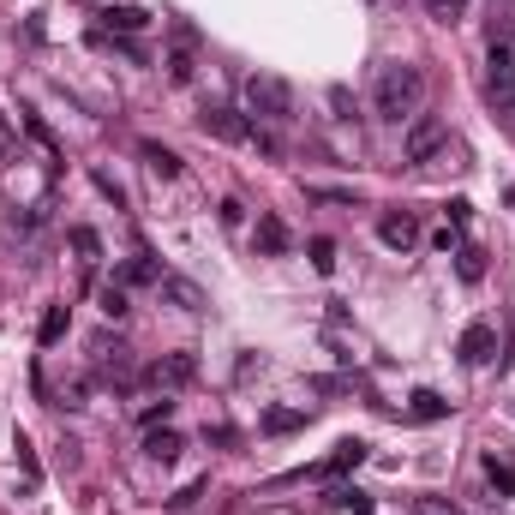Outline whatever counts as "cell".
Instances as JSON below:
<instances>
[{
	"label": "cell",
	"instance_id": "cell-25",
	"mask_svg": "<svg viewBox=\"0 0 515 515\" xmlns=\"http://www.w3.org/2000/svg\"><path fill=\"white\" fill-rule=\"evenodd\" d=\"M426 12H432V18H444V24H456V18L468 12V0H426Z\"/></svg>",
	"mask_w": 515,
	"mask_h": 515
},
{
	"label": "cell",
	"instance_id": "cell-13",
	"mask_svg": "<svg viewBox=\"0 0 515 515\" xmlns=\"http://www.w3.org/2000/svg\"><path fill=\"white\" fill-rule=\"evenodd\" d=\"M258 252H270V258L288 252V228H282V216H258Z\"/></svg>",
	"mask_w": 515,
	"mask_h": 515
},
{
	"label": "cell",
	"instance_id": "cell-3",
	"mask_svg": "<svg viewBox=\"0 0 515 515\" xmlns=\"http://www.w3.org/2000/svg\"><path fill=\"white\" fill-rule=\"evenodd\" d=\"M444 138H450V126H444L438 114H420V120L408 126V138H402V156H408V162H432V150H444Z\"/></svg>",
	"mask_w": 515,
	"mask_h": 515
},
{
	"label": "cell",
	"instance_id": "cell-24",
	"mask_svg": "<svg viewBox=\"0 0 515 515\" xmlns=\"http://www.w3.org/2000/svg\"><path fill=\"white\" fill-rule=\"evenodd\" d=\"M312 270H318V276L336 270V246H330V240H312Z\"/></svg>",
	"mask_w": 515,
	"mask_h": 515
},
{
	"label": "cell",
	"instance_id": "cell-21",
	"mask_svg": "<svg viewBox=\"0 0 515 515\" xmlns=\"http://www.w3.org/2000/svg\"><path fill=\"white\" fill-rule=\"evenodd\" d=\"M456 270H462V282H480L486 276V252L480 246H456Z\"/></svg>",
	"mask_w": 515,
	"mask_h": 515
},
{
	"label": "cell",
	"instance_id": "cell-12",
	"mask_svg": "<svg viewBox=\"0 0 515 515\" xmlns=\"http://www.w3.org/2000/svg\"><path fill=\"white\" fill-rule=\"evenodd\" d=\"M138 156H144V162H150V174H162V180H174V174H180V156H174L168 144H156V138H144V144H138Z\"/></svg>",
	"mask_w": 515,
	"mask_h": 515
},
{
	"label": "cell",
	"instance_id": "cell-9",
	"mask_svg": "<svg viewBox=\"0 0 515 515\" xmlns=\"http://www.w3.org/2000/svg\"><path fill=\"white\" fill-rule=\"evenodd\" d=\"M102 30L138 36V30H150V12H144V6H108V12H102Z\"/></svg>",
	"mask_w": 515,
	"mask_h": 515
},
{
	"label": "cell",
	"instance_id": "cell-8",
	"mask_svg": "<svg viewBox=\"0 0 515 515\" xmlns=\"http://www.w3.org/2000/svg\"><path fill=\"white\" fill-rule=\"evenodd\" d=\"M204 132H216V138H228V144H246V138H252V120H240L234 108H210V114H204Z\"/></svg>",
	"mask_w": 515,
	"mask_h": 515
},
{
	"label": "cell",
	"instance_id": "cell-28",
	"mask_svg": "<svg viewBox=\"0 0 515 515\" xmlns=\"http://www.w3.org/2000/svg\"><path fill=\"white\" fill-rule=\"evenodd\" d=\"M432 246H438V252H456V246H462V228H450V222H444V228L432 234Z\"/></svg>",
	"mask_w": 515,
	"mask_h": 515
},
{
	"label": "cell",
	"instance_id": "cell-22",
	"mask_svg": "<svg viewBox=\"0 0 515 515\" xmlns=\"http://www.w3.org/2000/svg\"><path fill=\"white\" fill-rule=\"evenodd\" d=\"M486 480L504 492V498H515V468L510 462H498V456H486Z\"/></svg>",
	"mask_w": 515,
	"mask_h": 515
},
{
	"label": "cell",
	"instance_id": "cell-5",
	"mask_svg": "<svg viewBox=\"0 0 515 515\" xmlns=\"http://www.w3.org/2000/svg\"><path fill=\"white\" fill-rule=\"evenodd\" d=\"M378 240H384L390 252L420 246V216H414V210H384V216H378Z\"/></svg>",
	"mask_w": 515,
	"mask_h": 515
},
{
	"label": "cell",
	"instance_id": "cell-23",
	"mask_svg": "<svg viewBox=\"0 0 515 515\" xmlns=\"http://www.w3.org/2000/svg\"><path fill=\"white\" fill-rule=\"evenodd\" d=\"M102 318H114V324L126 318V288H120V282H108V288H102Z\"/></svg>",
	"mask_w": 515,
	"mask_h": 515
},
{
	"label": "cell",
	"instance_id": "cell-6",
	"mask_svg": "<svg viewBox=\"0 0 515 515\" xmlns=\"http://www.w3.org/2000/svg\"><path fill=\"white\" fill-rule=\"evenodd\" d=\"M192 378H198V360H192V354H168V360L150 366V384H156V390H186Z\"/></svg>",
	"mask_w": 515,
	"mask_h": 515
},
{
	"label": "cell",
	"instance_id": "cell-15",
	"mask_svg": "<svg viewBox=\"0 0 515 515\" xmlns=\"http://www.w3.org/2000/svg\"><path fill=\"white\" fill-rule=\"evenodd\" d=\"M96 372H102V378H126V372H132L126 348H120V342H114V348H108V342H96Z\"/></svg>",
	"mask_w": 515,
	"mask_h": 515
},
{
	"label": "cell",
	"instance_id": "cell-30",
	"mask_svg": "<svg viewBox=\"0 0 515 515\" xmlns=\"http://www.w3.org/2000/svg\"><path fill=\"white\" fill-rule=\"evenodd\" d=\"M6 150H12V138H6V126H0V162H6Z\"/></svg>",
	"mask_w": 515,
	"mask_h": 515
},
{
	"label": "cell",
	"instance_id": "cell-27",
	"mask_svg": "<svg viewBox=\"0 0 515 515\" xmlns=\"http://www.w3.org/2000/svg\"><path fill=\"white\" fill-rule=\"evenodd\" d=\"M168 414H174V402H168V396H162V402H150V408H144V432H150V426H168Z\"/></svg>",
	"mask_w": 515,
	"mask_h": 515
},
{
	"label": "cell",
	"instance_id": "cell-16",
	"mask_svg": "<svg viewBox=\"0 0 515 515\" xmlns=\"http://www.w3.org/2000/svg\"><path fill=\"white\" fill-rule=\"evenodd\" d=\"M408 414H414V420H426V426H432V420H444V414H450V402H444V396H438V390H414V402H408Z\"/></svg>",
	"mask_w": 515,
	"mask_h": 515
},
{
	"label": "cell",
	"instance_id": "cell-7",
	"mask_svg": "<svg viewBox=\"0 0 515 515\" xmlns=\"http://www.w3.org/2000/svg\"><path fill=\"white\" fill-rule=\"evenodd\" d=\"M360 462H366V444H360V438H348V444H336V450H330V462H318L312 474H324V480H342V474H354Z\"/></svg>",
	"mask_w": 515,
	"mask_h": 515
},
{
	"label": "cell",
	"instance_id": "cell-18",
	"mask_svg": "<svg viewBox=\"0 0 515 515\" xmlns=\"http://www.w3.org/2000/svg\"><path fill=\"white\" fill-rule=\"evenodd\" d=\"M300 426H306L300 408H270V414H264V432H270V438H288V432H300Z\"/></svg>",
	"mask_w": 515,
	"mask_h": 515
},
{
	"label": "cell",
	"instance_id": "cell-2",
	"mask_svg": "<svg viewBox=\"0 0 515 515\" xmlns=\"http://www.w3.org/2000/svg\"><path fill=\"white\" fill-rule=\"evenodd\" d=\"M240 102H246L252 126H258V120H264V126L294 120V90H288L276 72H252V78H246V90H240Z\"/></svg>",
	"mask_w": 515,
	"mask_h": 515
},
{
	"label": "cell",
	"instance_id": "cell-29",
	"mask_svg": "<svg viewBox=\"0 0 515 515\" xmlns=\"http://www.w3.org/2000/svg\"><path fill=\"white\" fill-rule=\"evenodd\" d=\"M198 498H204V480H198V486H186V492H180V498H168V504H174V510H192Z\"/></svg>",
	"mask_w": 515,
	"mask_h": 515
},
{
	"label": "cell",
	"instance_id": "cell-19",
	"mask_svg": "<svg viewBox=\"0 0 515 515\" xmlns=\"http://www.w3.org/2000/svg\"><path fill=\"white\" fill-rule=\"evenodd\" d=\"M66 324H72V318H66V306H48V312H42V330H36V342H42V348H54V342L66 336Z\"/></svg>",
	"mask_w": 515,
	"mask_h": 515
},
{
	"label": "cell",
	"instance_id": "cell-17",
	"mask_svg": "<svg viewBox=\"0 0 515 515\" xmlns=\"http://www.w3.org/2000/svg\"><path fill=\"white\" fill-rule=\"evenodd\" d=\"M486 96H492L498 108H515V66H492V78H486Z\"/></svg>",
	"mask_w": 515,
	"mask_h": 515
},
{
	"label": "cell",
	"instance_id": "cell-10",
	"mask_svg": "<svg viewBox=\"0 0 515 515\" xmlns=\"http://www.w3.org/2000/svg\"><path fill=\"white\" fill-rule=\"evenodd\" d=\"M150 282H162L156 258H150V252H132V258L120 264V288H150Z\"/></svg>",
	"mask_w": 515,
	"mask_h": 515
},
{
	"label": "cell",
	"instance_id": "cell-14",
	"mask_svg": "<svg viewBox=\"0 0 515 515\" xmlns=\"http://www.w3.org/2000/svg\"><path fill=\"white\" fill-rule=\"evenodd\" d=\"M156 288H162V294H168V300H174L180 312H204V294H198L192 282H180V276H162Z\"/></svg>",
	"mask_w": 515,
	"mask_h": 515
},
{
	"label": "cell",
	"instance_id": "cell-11",
	"mask_svg": "<svg viewBox=\"0 0 515 515\" xmlns=\"http://www.w3.org/2000/svg\"><path fill=\"white\" fill-rule=\"evenodd\" d=\"M144 456H150V462H174V456H180V432H174V426H150V432H144Z\"/></svg>",
	"mask_w": 515,
	"mask_h": 515
},
{
	"label": "cell",
	"instance_id": "cell-20",
	"mask_svg": "<svg viewBox=\"0 0 515 515\" xmlns=\"http://www.w3.org/2000/svg\"><path fill=\"white\" fill-rule=\"evenodd\" d=\"M66 240H72V252H78V264H84V270H90V264H96V258H102V240H96V234H90V228H72V234H66Z\"/></svg>",
	"mask_w": 515,
	"mask_h": 515
},
{
	"label": "cell",
	"instance_id": "cell-26",
	"mask_svg": "<svg viewBox=\"0 0 515 515\" xmlns=\"http://www.w3.org/2000/svg\"><path fill=\"white\" fill-rule=\"evenodd\" d=\"M168 78H174V84H186V78H192V54H186V48H174V54H168Z\"/></svg>",
	"mask_w": 515,
	"mask_h": 515
},
{
	"label": "cell",
	"instance_id": "cell-1",
	"mask_svg": "<svg viewBox=\"0 0 515 515\" xmlns=\"http://www.w3.org/2000/svg\"><path fill=\"white\" fill-rule=\"evenodd\" d=\"M420 102H426V72L420 66H384L378 72V90H372L378 120H414Z\"/></svg>",
	"mask_w": 515,
	"mask_h": 515
},
{
	"label": "cell",
	"instance_id": "cell-4",
	"mask_svg": "<svg viewBox=\"0 0 515 515\" xmlns=\"http://www.w3.org/2000/svg\"><path fill=\"white\" fill-rule=\"evenodd\" d=\"M456 354H462V366H492V360H498V324H486V318H474V324L462 330V342H456Z\"/></svg>",
	"mask_w": 515,
	"mask_h": 515
}]
</instances>
